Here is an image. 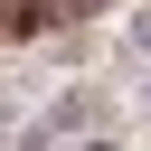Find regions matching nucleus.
Instances as JSON below:
<instances>
[{"label": "nucleus", "instance_id": "f257e3e1", "mask_svg": "<svg viewBox=\"0 0 151 151\" xmlns=\"http://www.w3.org/2000/svg\"><path fill=\"white\" fill-rule=\"evenodd\" d=\"M132 47H151V9H142V19H132Z\"/></svg>", "mask_w": 151, "mask_h": 151}, {"label": "nucleus", "instance_id": "f03ea898", "mask_svg": "<svg viewBox=\"0 0 151 151\" xmlns=\"http://www.w3.org/2000/svg\"><path fill=\"white\" fill-rule=\"evenodd\" d=\"M76 151H113V142H104V132H94V142H76Z\"/></svg>", "mask_w": 151, "mask_h": 151}, {"label": "nucleus", "instance_id": "7ed1b4c3", "mask_svg": "<svg viewBox=\"0 0 151 151\" xmlns=\"http://www.w3.org/2000/svg\"><path fill=\"white\" fill-rule=\"evenodd\" d=\"M142 113H151V94H142Z\"/></svg>", "mask_w": 151, "mask_h": 151}]
</instances>
